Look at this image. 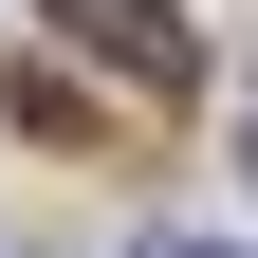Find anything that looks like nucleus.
I'll use <instances>...</instances> for the list:
<instances>
[{"instance_id":"nucleus-1","label":"nucleus","mask_w":258,"mask_h":258,"mask_svg":"<svg viewBox=\"0 0 258 258\" xmlns=\"http://www.w3.org/2000/svg\"><path fill=\"white\" fill-rule=\"evenodd\" d=\"M37 19H55V37H74L111 92H184V74H203V37H184L166 0H37Z\"/></svg>"},{"instance_id":"nucleus-2","label":"nucleus","mask_w":258,"mask_h":258,"mask_svg":"<svg viewBox=\"0 0 258 258\" xmlns=\"http://www.w3.org/2000/svg\"><path fill=\"white\" fill-rule=\"evenodd\" d=\"M129 258H240V240H203V221H148V240H129Z\"/></svg>"}]
</instances>
